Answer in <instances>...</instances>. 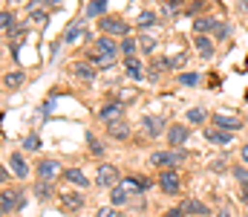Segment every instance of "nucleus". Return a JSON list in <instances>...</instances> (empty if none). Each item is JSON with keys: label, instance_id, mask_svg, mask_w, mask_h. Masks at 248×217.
Returning <instances> with one entry per match:
<instances>
[{"label": "nucleus", "instance_id": "obj_1", "mask_svg": "<svg viewBox=\"0 0 248 217\" xmlns=\"http://www.w3.org/2000/svg\"><path fill=\"white\" fill-rule=\"evenodd\" d=\"M101 32H107L110 38H116V35H127V23H124L122 17L104 15V17H101Z\"/></svg>", "mask_w": 248, "mask_h": 217}, {"label": "nucleus", "instance_id": "obj_2", "mask_svg": "<svg viewBox=\"0 0 248 217\" xmlns=\"http://www.w3.org/2000/svg\"><path fill=\"white\" fill-rule=\"evenodd\" d=\"M98 116H101V122H104V125H113V122H119V119L124 116V101H110V104H104Z\"/></svg>", "mask_w": 248, "mask_h": 217}, {"label": "nucleus", "instance_id": "obj_3", "mask_svg": "<svg viewBox=\"0 0 248 217\" xmlns=\"http://www.w3.org/2000/svg\"><path fill=\"white\" fill-rule=\"evenodd\" d=\"M119 50H122V47H119L110 35H107V38L101 35V38H98V44H95V52H98L101 58H107V61H113V58L119 55Z\"/></svg>", "mask_w": 248, "mask_h": 217}, {"label": "nucleus", "instance_id": "obj_4", "mask_svg": "<svg viewBox=\"0 0 248 217\" xmlns=\"http://www.w3.org/2000/svg\"><path fill=\"white\" fill-rule=\"evenodd\" d=\"M159 185H162L165 194H176V191H179V174H176L173 168H165V171L159 174Z\"/></svg>", "mask_w": 248, "mask_h": 217}, {"label": "nucleus", "instance_id": "obj_5", "mask_svg": "<svg viewBox=\"0 0 248 217\" xmlns=\"http://www.w3.org/2000/svg\"><path fill=\"white\" fill-rule=\"evenodd\" d=\"M182 153H168V150H156L150 153V165L153 168H173V162H179Z\"/></svg>", "mask_w": 248, "mask_h": 217}, {"label": "nucleus", "instance_id": "obj_6", "mask_svg": "<svg viewBox=\"0 0 248 217\" xmlns=\"http://www.w3.org/2000/svg\"><path fill=\"white\" fill-rule=\"evenodd\" d=\"M214 122H217L222 131H231V134L243 128V119H237V116H231V113H217V116H214Z\"/></svg>", "mask_w": 248, "mask_h": 217}, {"label": "nucleus", "instance_id": "obj_7", "mask_svg": "<svg viewBox=\"0 0 248 217\" xmlns=\"http://www.w3.org/2000/svg\"><path fill=\"white\" fill-rule=\"evenodd\" d=\"M9 168H12V174H15L17 180H26V177H29V165H26V159H23L20 153H12V156H9Z\"/></svg>", "mask_w": 248, "mask_h": 217}, {"label": "nucleus", "instance_id": "obj_8", "mask_svg": "<svg viewBox=\"0 0 248 217\" xmlns=\"http://www.w3.org/2000/svg\"><path fill=\"white\" fill-rule=\"evenodd\" d=\"M17 206H20L17 191H3V194H0V212H3V217H9L12 209H17Z\"/></svg>", "mask_w": 248, "mask_h": 217}, {"label": "nucleus", "instance_id": "obj_9", "mask_svg": "<svg viewBox=\"0 0 248 217\" xmlns=\"http://www.w3.org/2000/svg\"><path fill=\"white\" fill-rule=\"evenodd\" d=\"M58 171H61V165H58L55 159H44V162L38 165V177H41V180H46V183H49V180H55V177H58Z\"/></svg>", "mask_w": 248, "mask_h": 217}, {"label": "nucleus", "instance_id": "obj_10", "mask_svg": "<svg viewBox=\"0 0 248 217\" xmlns=\"http://www.w3.org/2000/svg\"><path fill=\"white\" fill-rule=\"evenodd\" d=\"M116 180H119V171H116V165H98V185H116Z\"/></svg>", "mask_w": 248, "mask_h": 217}, {"label": "nucleus", "instance_id": "obj_11", "mask_svg": "<svg viewBox=\"0 0 248 217\" xmlns=\"http://www.w3.org/2000/svg\"><path fill=\"white\" fill-rule=\"evenodd\" d=\"M168 142H170V148H182V145L187 142V128L185 125H173V128L168 131Z\"/></svg>", "mask_w": 248, "mask_h": 217}, {"label": "nucleus", "instance_id": "obj_12", "mask_svg": "<svg viewBox=\"0 0 248 217\" xmlns=\"http://www.w3.org/2000/svg\"><path fill=\"white\" fill-rule=\"evenodd\" d=\"M61 206L66 209V212H78V209L84 206V197H81V194H75V191L61 194Z\"/></svg>", "mask_w": 248, "mask_h": 217}, {"label": "nucleus", "instance_id": "obj_13", "mask_svg": "<svg viewBox=\"0 0 248 217\" xmlns=\"http://www.w3.org/2000/svg\"><path fill=\"white\" fill-rule=\"evenodd\" d=\"M107 134H110L113 139H127V136H130V125H127L124 119H119V122L107 125Z\"/></svg>", "mask_w": 248, "mask_h": 217}, {"label": "nucleus", "instance_id": "obj_14", "mask_svg": "<svg viewBox=\"0 0 248 217\" xmlns=\"http://www.w3.org/2000/svg\"><path fill=\"white\" fill-rule=\"evenodd\" d=\"M205 136H208V142H214V145H228L231 142V131H222V128H214V131H208Z\"/></svg>", "mask_w": 248, "mask_h": 217}, {"label": "nucleus", "instance_id": "obj_15", "mask_svg": "<svg viewBox=\"0 0 248 217\" xmlns=\"http://www.w3.org/2000/svg\"><path fill=\"white\" fill-rule=\"evenodd\" d=\"M63 177H66L72 185H81V188H87V185H90V180H87V177H84V171H78V168H66V171H63Z\"/></svg>", "mask_w": 248, "mask_h": 217}, {"label": "nucleus", "instance_id": "obj_16", "mask_svg": "<svg viewBox=\"0 0 248 217\" xmlns=\"http://www.w3.org/2000/svg\"><path fill=\"white\" fill-rule=\"evenodd\" d=\"M23 81H26V75H23L20 70L6 72V75H3V84H6V90H17V87H20Z\"/></svg>", "mask_w": 248, "mask_h": 217}, {"label": "nucleus", "instance_id": "obj_17", "mask_svg": "<svg viewBox=\"0 0 248 217\" xmlns=\"http://www.w3.org/2000/svg\"><path fill=\"white\" fill-rule=\"evenodd\" d=\"M124 70H127V75H130L133 81H139V78L144 75V72H141V64H139V58H136V55H130V58L124 61Z\"/></svg>", "mask_w": 248, "mask_h": 217}, {"label": "nucleus", "instance_id": "obj_18", "mask_svg": "<svg viewBox=\"0 0 248 217\" xmlns=\"http://www.w3.org/2000/svg\"><path fill=\"white\" fill-rule=\"evenodd\" d=\"M196 52H199V58H211L214 55V44L205 35H196Z\"/></svg>", "mask_w": 248, "mask_h": 217}, {"label": "nucleus", "instance_id": "obj_19", "mask_svg": "<svg viewBox=\"0 0 248 217\" xmlns=\"http://www.w3.org/2000/svg\"><path fill=\"white\" fill-rule=\"evenodd\" d=\"M72 70H75L78 78H84V81H93V78H95V67H93V64H87V61H78Z\"/></svg>", "mask_w": 248, "mask_h": 217}, {"label": "nucleus", "instance_id": "obj_20", "mask_svg": "<svg viewBox=\"0 0 248 217\" xmlns=\"http://www.w3.org/2000/svg\"><path fill=\"white\" fill-rule=\"evenodd\" d=\"M141 125H144V134H150V136H159V134H162V122H159L156 116H144Z\"/></svg>", "mask_w": 248, "mask_h": 217}, {"label": "nucleus", "instance_id": "obj_21", "mask_svg": "<svg viewBox=\"0 0 248 217\" xmlns=\"http://www.w3.org/2000/svg\"><path fill=\"white\" fill-rule=\"evenodd\" d=\"M122 188L127 194H139V191H144V180H139V177H127L122 183Z\"/></svg>", "mask_w": 248, "mask_h": 217}, {"label": "nucleus", "instance_id": "obj_22", "mask_svg": "<svg viewBox=\"0 0 248 217\" xmlns=\"http://www.w3.org/2000/svg\"><path fill=\"white\" fill-rule=\"evenodd\" d=\"M214 26H217V23H214L211 17H193V32H196V35H205V32H211Z\"/></svg>", "mask_w": 248, "mask_h": 217}, {"label": "nucleus", "instance_id": "obj_23", "mask_svg": "<svg viewBox=\"0 0 248 217\" xmlns=\"http://www.w3.org/2000/svg\"><path fill=\"white\" fill-rule=\"evenodd\" d=\"M182 209H185L187 215H193V217H196V215H199V217L208 215V206H205V203H199V200H187Z\"/></svg>", "mask_w": 248, "mask_h": 217}, {"label": "nucleus", "instance_id": "obj_24", "mask_svg": "<svg viewBox=\"0 0 248 217\" xmlns=\"http://www.w3.org/2000/svg\"><path fill=\"white\" fill-rule=\"evenodd\" d=\"M104 9H107V0H93L87 6V17H104Z\"/></svg>", "mask_w": 248, "mask_h": 217}, {"label": "nucleus", "instance_id": "obj_25", "mask_svg": "<svg viewBox=\"0 0 248 217\" xmlns=\"http://www.w3.org/2000/svg\"><path fill=\"white\" fill-rule=\"evenodd\" d=\"M0 23H3V32L12 35V29H15V15H12L9 9H3V12H0Z\"/></svg>", "mask_w": 248, "mask_h": 217}, {"label": "nucleus", "instance_id": "obj_26", "mask_svg": "<svg viewBox=\"0 0 248 217\" xmlns=\"http://www.w3.org/2000/svg\"><path fill=\"white\" fill-rule=\"evenodd\" d=\"M81 35H84V26H81V23H72V26L66 29V35H63V41H66V44H75Z\"/></svg>", "mask_w": 248, "mask_h": 217}, {"label": "nucleus", "instance_id": "obj_27", "mask_svg": "<svg viewBox=\"0 0 248 217\" xmlns=\"http://www.w3.org/2000/svg\"><path fill=\"white\" fill-rule=\"evenodd\" d=\"M35 194H38V200H49V197H52V185H49L46 180H41V183L35 185Z\"/></svg>", "mask_w": 248, "mask_h": 217}, {"label": "nucleus", "instance_id": "obj_28", "mask_svg": "<svg viewBox=\"0 0 248 217\" xmlns=\"http://www.w3.org/2000/svg\"><path fill=\"white\" fill-rule=\"evenodd\" d=\"M199 81H202V75H196V72H182L179 75V84L182 87H196Z\"/></svg>", "mask_w": 248, "mask_h": 217}, {"label": "nucleus", "instance_id": "obj_29", "mask_svg": "<svg viewBox=\"0 0 248 217\" xmlns=\"http://www.w3.org/2000/svg\"><path fill=\"white\" fill-rule=\"evenodd\" d=\"M187 122L202 125V122H205V110H202V107H190V110H187Z\"/></svg>", "mask_w": 248, "mask_h": 217}, {"label": "nucleus", "instance_id": "obj_30", "mask_svg": "<svg viewBox=\"0 0 248 217\" xmlns=\"http://www.w3.org/2000/svg\"><path fill=\"white\" fill-rule=\"evenodd\" d=\"M127 197H130V194L124 191L122 185H116V188H113V194H110V200H113V206H124V200H127Z\"/></svg>", "mask_w": 248, "mask_h": 217}, {"label": "nucleus", "instance_id": "obj_31", "mask_svg": "<svg viewBox=\"0 0 248 217\" xmlns=\"http://www.w3.org/2000/svg\"><path fill=\"white\" fill-rule=\"evenodd\" d=\"M29 17H32L35 23H46V12H44L41 6H35V3H32V9H29Z\"/></svg>", "mask_w": 248, "mask_h": 217}, {"label": "nucleus", "instance_id": "obj_32", "mask_svg": "<svg viewBox=\"0 0 248 217\" xmlns=\"http://www.w3.org/2000/svg\"><path fill=\"white\" fill-rule=\"evenodd\" d=\"M139 47H141V50H144V52H147V55H150V52H153V50H156V41H153V38H150V35H141V38H139Z\"/></svg>", "mask_w": 248, "mask_h": 217}, {"label": "nucleus", "instance_id": "obj_33", "mask_svg": "<svg viewBox=\"0 0 248 217\" xmlns=\"http://www.w3.org/2000/svg\"><path fill=\"white\" fill-rule=\"evenodd\" d=\"M156 23V15L153 12H141L139 15V26H153Z\"/></svg>", "mask_w": 248, "mask_h": 217}, {"label": "nucleus", "instance_id": "obj_34", "mask_svg": "<svg viewBox=\"0 0 248 217\" xmlns=\"http://www.w3.org/2000/svg\"><path fill=\"white\" fill-rule=\"evenodd\" d=\"M234 177H237V183L243 185V188H248V171L240 165V168H234Z\"/></svg>", "mask_w": 248, "mask_h": 217}, {"label": "nucleus", "instance_id": "obj_35", "mask_svg": "<svg viewBox=\"0 0 248 217\" xmlns=\"http://www.w3.org/2000/svg\"><path fill=\"white\" fill-rule=\"evenodd\" d=\"M87 142H90V150H93L95 156H98V153H104V148H101V142H98V139H95L93 134H87Z\"/></svg>", "mask_w": 248, "mask_h": 217}, {"label": "nucleus", "instance_id": "obj_36", "mask_svg": "<svg viewBox=\"0 0 248 217\" xmlns=\"http://www.w3.org/2000/svg\"><path fill=\"white\" fill-rule=\"evenodd\" d=\"M23 148H26V150H41V139H38V136H26V139H23Z\"/></svg>", "mask_w": 248, "mask_h": 217}, {"label": "nucleus", "instance_id": "obj_37", "mask_svg": "<svg viewBox=\"0 0 248 217\" xmlns=\"http://www.w3.org/2000/svg\"><path fill=\"white\" fill-rule=\"evenodd\" d=\"M122 52L127 55V58H130V55L136 52V41H133V38H124V44H122Z\"/></svg>", "mask_w": 248, "mask_h": 217}, {"label": "nucleus", "instance_id": "obj_38", "mask_svg": "<svg viewBox=\"0 0 248 217\" xmlns=\"http://www.w3.org/2000/svg\"><path fill=\"white\" fill-rule=\"evenodd\" d=\"M185 61H187V55H176V58H170V61H168V67H182Z\"/></svg>", "mask_w": 248, "mask_h": 217}, {"label": "nucleus", "instance_id": "obj_39", "mask_svg": "<svg viewBox=\"0 0 248 217\" xmlns=\"http://www.w3.org/2000/svg\"><path fill=\"white\" fill-rule=\"evenodd\" d=\"M95 217H119V212H116V209H98Z\"/></svg>", "mask_w": 248, "mask_h": 217}, {"label": "nucleus", "instance_id": "obj_40", "mask_svg": "<svg viewBox=\"0 0 248 217\" xmlns=\"http://www.w3.org/2000/svg\"><path fill=\"white\" fill-rule=\"evenodd\" d=\"M214 32H217V38H219V41H222V38H225V35H228V32H225V26H219V23H217V26H214Z\"/></svg>", "mask_w": 248, "mask_h": 217}, {"label": "nucleus", "instance_id": "obj_41", "mask_svg": "<svg viewBox=\"0 0 248 217\" xmlns=\"http://www.w3.org/2000/svg\"><path fill=\"white\" fill-rule=\"evenodd\" d=\"M182 215H185V209H170L165 217H182Z\"/></svg>", "mask_w": 248, "mask_h": 217}, {"label": "nucleus", "instance_id": "obj_42", "mask_svg": "<svg viewBox=\"0 0 248 217\" xmlns=\"http://www.w3.org/2000/svg\"><path fill=\"white\" fill-rule=\"evenodd\" d=\"M240 200H243V203H246V206H248V188H246V191H243V194H240Z\"/></svg>", "mask_w": 248, "mask_h": 217}, {"label": "nucleus", "instance_id": "obj_43", "mask_svg": "<svg viewBox=\"0 0 248 217\" xmlns=\"http://www.w3.org/2000/svg\"><path fill=\"white\" fill-rule=\"evenodd\" d=\"M243 162H248V145H243Z\"/></svg>", "mask_w": 248, "mask_h": 217}, {"label": "nucleus", "instance_id": "obj_44", "mask_svg": "<svg viewBox=\"0 0 248 217\" xmlns=\"http://www.w3.org/2000/svg\"><path fill=\"white\" fill-rule=\"evenodd\" d=\"M46 3H49V6H61V0H46Z\"/></svg>", "mask_w": 248, "mask_h": 217}, {"label": "nucleus", "instance_id": "obj_45", "mask_svg": "<svg viewBox=\"0 0 248 217\" xmlns=\"http://www.w3.org/2000/svg\"><path fill=\"white\" fill-rule=\"evenodd\" d=\"M240 6H243V9L248 12V0H240Z\"/></svg>", "mask_w": 248, "mask_h": 217}, {"label": "nucleus", "instance_id": "obj_46", "mask_svg": "<svg viewBox=\"0 0 248 217\" xmlns=\"http://www.w3.org/2000/svg\"><path fill=\"white\" fill-rule=\"evenodd\" d=\"M217 217H231V215H228V212H222V215H217Z\"/></svg>", "mask_w": 248, "mask_h": 217}, {"label": "nucleus", "instance_id": "obj_47", "mask_svg": "<svg viewBox=\"0 0 248 217\" xmlns=\"http://www.w3.org/2000/svg\"><path fill=\"white\" fill-rule=\"evenodd\" d=\"M12 3H23V0H12Z\"/></svg>", "mask_w": 248, "mask_h": 217}]
</instances>
